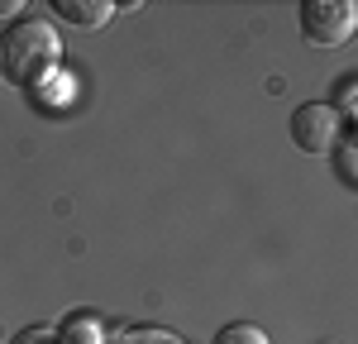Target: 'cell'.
<instances>
[{
	"instance_id": "obj_1",
	"label": "cell",
	"mask_w": 358,
	"mask_h": 344,
	"mask_svg": "<svg viewBox=\"0 0 358 344\" xmlns=\"http://www.w3.org/2000/svg\"><path fill=\"white\" fill-rule=\"evenodd\" d=\"M62 62V38L48 20H15L0 34V72L15 86H43Z\"/></svg>"
},
{
	"instance_id": "obj_2",
	"label": "cell",
	"mask_w": 358,
	"mask_h": 344,
	"mask_svg": "<svg viewBox=\"0 0 358 344\" xmlns=\"http://www.w3.org/2000/svg\"><path fill=\"white\" fill-rule=\"evenodd\" d=\"M301 38L315 43V48H339L354 38L358 24V10L349 0H301Z\"/></svg>"
},
{
	"instance_id": "obj_3",
	"label": "cell",
	"mask_w": 358,
	"mask_h": 344,
	"mask_svg": "<svg viewBox=\"0 0 358 344\" xmlns=\"http://www.w3.org/2000/svg\"><path fill=\"white\" fill-rule=\"evenodd\" d=\"M339 139H344V120L334 115V106L306 101V106L292 110V143H296L301 153H330Z\"/></svg>"
},
{
	"instance_id": "obj_4",
	"label": "cell",
	"mask_w": 358,
	"mask_h": 344,
	"mask_svg": "<svg viewBox=\"0 0 358 344\" xmlns=\"http://www.w3.org/2000/svg\"><path fill=\"white\" fill-rule=\"evenodd\" d=\"M62 20H72V24H82V29H101L106 20L115 15V5L110 0H57L53 5Z\"/></svg>"
},
{
	"instance_id": "obj_5",
	"label": "cell",
	"mask_w": 358,
	"mask_h": 344,
	"mask_svg": "<svg viewBox=\"0 0 358 344\" xmlns=\"http://www.w3.org/2000/svg\"><path fill=\"white\" fill-rule=\"evenodd\" d=\"M62 344H101V320L96 315H72L62 330H57Z\"/></svg>"
},
{
	"instance_id": "obj_6",
	"label": "cell",
	"mask_w": 358,
	"mask_h": 344,
	"mask_svg": "<svg viewBox=\"0 0 358 344\" xmlns=\"http://www.w3.org/2000/svg\"><path fill=\"white\" fill-rule=\"evenodd\" d=\"M330 158H334L339 182H344V187H358V153H354V139H349V134H344V139L330 148Z\"/></svg>"
},
{
	"instance_id": "obj_7",
	"label": "cell",
	"mask_w": 358,
	"mask_h": 344,
	"mask_svg": "<svg viewBox=\"0 0 358 344\" xmlns=\"http://www.w3.org/2000/svg\"><path fill=\"white\" fill-rule=\"evenodd\" d=\"M210 344H268V335L258 330V325H224V330H215V340Z\"/></svg>"
},
{
	"instance_id": "obj_8",
	"label": "cell",
	"mask_w": 358,
	"mask_h": 344,
	"mask_svg": "<svg viewBox=\"0 0 358 344\" xmlns=\"http://www.w3.org/2000/svg\"><path fill=\"white\" fill-rule=\"evenodd\" d=\"M10 344H62V340H57L48 325H24V330H20V335H15Z\"/></svg>"
},
{
	"instance_id": "obj_9",
	"label": "cell",
	"mask_w": 358,
	"mask_h": 344,
	"mask_svg": "<svg viewBox=\"0 0 358 344\" xmlns=\"http://www.w3.org/2000/svg\"><path fill=\"white\" fill-rule=\"evenodd\" d=\"M120 344H182V340H172L167 330H134V335H124Z\"/></svg>"
},
{
	"instance_id": "obj_10",
	"label": "cell",
	"mask_w": 358,
	"mask_h": 344,
	"mask_svg": "<svg viewBox=\"0 0 358 344\" xmlns=\"http://www.w3.org/2000/svg\"><path fill=\"white\" fill-rule=\"evenodd\" d=\"M349 110H354V77H344V82H339V106H334V115L344 120Z\"/></svg>"
},
{
	"instance_id": "obj_11",
	"label": "cell",
	"mask_w": 358,
	"mask_h": 344,
	"mask_svg": "<svg viewBox=\"0 0 358 344\" xmlns=\"http://www.w3.org/2000/svg\"><path fill=\"white\" fill-rule=\"evenodd\" d=\"M325 344H334V340H325Z\"/></svg>"
}]
</instances>
